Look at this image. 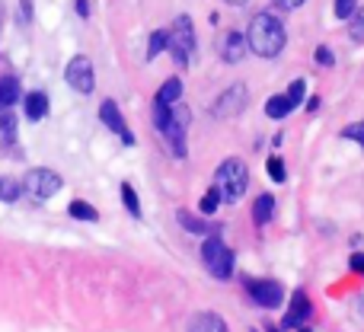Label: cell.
Segmentation results:
<instances>
[{"label":"cell","instance_id":"44dd1931","mask_svg":"<svg viewBox=\"0 0 364 332\" xmlns=\"http://www.w3.org/2000/svg\"><path fill=\"white\" fill-rule=\"evenodd\" d=\"M23 198V182L0 176V201H19Z\"/></svg>","mask_w":364,"mask_h":332},{"label":"cell","instance_id":"7a4b0ae2","mask_svg":"<svg viewBox=\"0 0 364 332\" xmlns=\"http://www.w3.org/2000/svg\"><path fill=\"white\" fill-rule=\"evenodd\" d=\"M214 186H218L220 198H224L227 205H237L246 195V186H250V169H246V164L240 157L224 160V164L218 166V173H214Z\"/></svg>","mask_w":364,"mask_h":332},{"label":"cell","instance_id":"83f0119b","mask_svg":"<svg viewBox=\"0 0 364 332\" xmlns=\"http://www.w3.org/2000/svg\"><path fill=\"white\" fill-rule=\"evenodd\" d=\"M265 169H269V176H272L275 182H284V179H288V173H284V160L278 157V154H275V157H269Z\"/></svg>","mask_w":364,"mask_h":332},{"label":"cell","instance_id":"30bf717a","mask_svg":"<svg viewBox=\"0 0 364 332\" xmlns=\"http://www.w3.org/2000/svg\"><path fill=\"white\" fill-rule=\"evenodd\" d=\"M100 122H102V125H106L112 134H119L125 144H134V134L128 132V122H125V115L119 112V102H115V100H106V102L100 106Z\"/></svg>","mask_w":364,"mask_h":332},{"label":"cell","instance_id":"603a6c76","mask_svg":"<svg viewBox=\"0 0 364 332\" xmlns=\"http://www.w3.org/2000/svg\"><path fill=\"white\" fill-rule=\"evenodd\" d=\"M220 201H224V198H220L218 186H211L205 195H201V201H198V211L208 218V214H214V211H218V208H220Z\"/></svg>","mask_w":364,"mask_h":332},{"label":"cell","instance_id":"3957f363","mask_svg":"<svg viewBox=\"0 0 364 332\" xmlns=\"http://www.w3.org/2000/svg\"><path fill=\"white\" fill-rule=\"evenodd\" d=\"M201 262H205V269L211 272L218 282H230V275H233V252H230V246L224 243V237H220L218 230L208 233L205 243H201Z\"/></svg>","mask_w":364,"mask_h":332},{"label":"cell","instance_id":"484cf974","mask_svg":"<svg viewBox=\"0 0 364 332\" xmlns=\"http://www.w3.org/2000/svg\"><path fill=\"white\" fill-rule=\"evenodd\" d=\"M164 48H166V32L164 29L151 32V42H147V61H154V58H157Z\"/></svg>","mask_w":364,"mask_h":332},{"label":"cell","instance_id":"8fae6325","mask_svg":"<svg viewBox=\"0 0 364 332\" xmlns=\"http://www.w3.org/2000/svg\"><path fill=\"white\" fill-rule=\"evenodd\" d=\"M246 36H240V32H227L224 38H220V61L224 64H237V61H243V55H246Z\"/></svg>","mask_w":364,"mask_h":332},{"label":"cell","instance_id":"d6a6232c","mask_svg":"<svg viewBox=\"0 0 364 332\" xmlns=\"http://www.w3.org/2000/svg\"><path fill=\"white\" fill-rule=\"evenodd\" d=\"M352 269L364 275V252H355V256H352Z\"/></svg>","mask_w":364,"mask_h":332},{"label":"cell","instance_id":"cb8c5ba5","mask_svg":"<svg viewBox=\"0 0 364 332\" xmlns=\"http://www.w3.org/2000/svg\"><path fill=\"white\" fill-rule=\"evenodd\" d=\"M122 201H125V208H128V214L132 218H141V201H138V192H134L128 182H122Z\"/></svg>","mask_w":364,"mask_h":332},{"label":"cell","instance_id":"d4e9b609","mask_svg":"<svg viewBox=\"0 0 364 332\" xmlns=\"http://www.w3.org/2000/svg\"><path fill=\"white\" fill-rule=\"evenodd\" d=\"M348 36H352V42L364 45V10L352 13V19H348Z\"/></svg>","mask_w":364,"mask_h":332},{"label":"cell","instance_id":"4dcf8cb0","mask_svg":"<svg viewBox=\"0 0 364 332\" xmlns=\"http://www.w3.org/2000/svg\"><path fill=\"white\" fill-rule=\"evenodd\" d=\"M314 61H316V64H323V68H333V64H336L333 48H326V45H320V48L314 51Z\"/></svg>","mask_w":364,"mask_h":332},{"label":"cell","instance_id":"d6986e66","mask_svg":"<svg viewBox=\"0 0 364 332\" xmlns=\"http://www.w3.org/2000/svg\"><path fill=\"white\" fill-rule=\"evenodd\" d=\"M294 112V106H291L288 102V96H272L269 102H265V115H269V119H275V122H282V119H288V115Z\"/></svg>","mask_w":364,"mask_h":332},{"label":"cell","instance_id":"f35d334b","mask_svg":"<svg viewBox=\"0 0 364 332\" xmlns=\"http://www.w3.org/2000/svg\"><path fill=\"white\" fill-rule=\"evenodd\" d=\"M252 332H256V329H252Z\"/></svg>","mask_w":364,"mask_h":332},{"label":"cell","instance_id":"f546056e","mask_svg":"<svg viewBox=\"0 0 364 332\" xmlns=\"http://www.w3.org/2000/svg\"><path fill=\"white\" fill-rule=\"evenodd\" d=\"M284 96H288V102H291V106H301V102H304V80H294V83H291V87H288V93H284Z\"/></svg>","mask_w":364,"mask_h":332},{"label":"cell","instance_id":"5b68a950","mask_svg":"<svg viewBox=\"0 0 364 332\" xmlns=\"http://www.w3.org/2000/svg\"><path fill=\"white\" fill-rule=\"evenodd\" d=\"M61 188V176L55 169H29L23 179V195H29L32 201H48L51 195H58Z\"/></svg>","mask_w":364,"mask_h":332},{"label":"cell","instance_id":"ffe728a7","mask_svg":"<svg viewBox=\"0 0 364 332\" xmlns=\"http://www.w3.org/2000/svg\"><path fill=\"white\" fill-rule=\"evenodd\" d=\"M16 141V115L13 112H0V144H13Z\"/></svg>","mask_w":364,"mask_h":332},{"label":"cell","instance_id":"7402d4cb","mask_svg":"<svg viewBox=\"0 0 364 332\" xmlns=\"http://www.w3.org/2000/svg\"><path fill=\"white\" fill-rule=\"evenodd\" d=\"M68 214H70L74 220H100V211H96L90 201H70Z\"/></svg>","mask_w":364,"mask_h":332},{"label":"cell","instance_id":"1f68e13d","mask_svg":"<svg viewBox=\"0 0 364 332\" xmlns=\"http://www.w3.org/2000/svg\"><path fill=\"white\" fill-rule=\"evenodd\" d=\"M278 10H297V6H304V0H275Z\"/></svg>","mask_w":364,"mask_h":332},{"label":"cell","instance_id":"d590c367","mask_svg":"<svg viewBox=\"0 0 364 332\" xmlns=\"http://www.w3.org/2000/svg\"><path fill=\"white\" fill-rule=\"evenodd\" d=\"M224 4H230V6H243V4H250V0H224Z\"/></svg>","mask_w":364,"mask_h":332},{"label":"cell","instance_id":"e575fe53","mask_svg":"<svg viewBox=\"0 0 364 332\" xmlns=\"http://www.w3.org/2000/svg\"><path fill=\"white\" fill-rule=\"evenodd\" d=\"M307 109H310V112H316V109H320V100H316V96H310V100H307Z\"/></svg>","mask_w":364,"mask_h":332},{"label":"cell","instance_id":"74e56055","mask_svg":"<svg viewBox=\"0 0 364 332\" xmlns=\"http://www.w3.org/2000/svg\"><path fill=\"white\" fill-rule=\"evenodd\" d=\"M301 332H310V329H307V326H301Z\"/></svg>","mask_w":364,"mask_h":332},{"label":"cell","instance_id":"8d00e7d4","mask_svg":"<svg viewBox=\"0 0 364 332\" xmlns=\"http://www.w3.org/2000/svg\"><path fill=\"white\" fill-rule=\"evenodd\" d=\"M265 332H282V329H265Z\"/></svg>","mask_w":364,"mask_h":332},{"label":"cell","instance_id":"ac0fdd59","mask_svg":"<svg viewBox=\"0 0 364 332\" xmlns=\"http://www.w3.org/2000/svg\"><path fill=\"white\" fill-rule=\"evenodd\" d=\"M176 220L182 224V230L186 233H195V237H208V233H214V227L208 224L205 218H198V214H188V211H179Z\"/></svg>","mask_w":364,"mask_h":332},{"label":"cell","instance_id":"f1b7e54d","mask_svg":"<svg viewBox=\"0 0 364 332\" xmlns=\"http://www.w3.org/2000/svg\"><path fill=\"white\" fill-rule=\"evenodd\" d=\"M355 10H358V0H336V6H333L336 19H352Z\"/></svg>","mask_w":364,"mask_h":332},{"label":"cell","instance_id":"7c38bea8","mask_svg":"<svg viewBox=\"0 0 364 332\" xmlns=\"http://www.w3.org/2000/svg\"><path fill=\"white\" fill-rule=\"evenodd\" d=\"M307 316H310V297L304 294V291H294V297H291V310L284 314L282 329H297Z\"/></svg>","mask_w":364,"mask_h":332},{"label":"cell","instance_id":"52a82bcc","mask_svg":"<svg viewBox=\"0 0 364 332\" xmlns=\"http://www.w3.org/2000/svg\"><path fill=\"white\" fill-rule=\"evenodd\" d=\"M64 80L77 90V93H93L96 87V74H93V61L87 55H74L64 68Z\"/></svg>","mask_w":364,"mask_h":332},{"label":"cell","instance_id":"2e32d148","mask_svg":"<svg viewBox=\"0 0 364 332\" xmlns=\"http://www.w3.org/2000/svg\"><path fill=\"white\" fill-rule=\"evenodd\" d=\"M23 112L29 122H42L45 115H48V96L45 93H29L23 100Z\"/></svg>","mask_w":364,"mask_h":332},{"label":"cell","instance_id":"8992f818","mask_svg":"<svg viewBox=\"0 0 364 332\" xmlns=\"http://www.w3.org/2000/svg\"><path fill=\"white\" fill-rule=\"evenodd\" d=\"M160 134L166 138V144H170V151H173V157L182 160L186 157V134H188V112L179 106H173V112H170V119H166V125L160 128Z\"/></svg>","mask_w":364,"mask_h":332},{"label":"cell","instance_id":"9a60e30c","mask_svg":"<svg viewBox=\"0 0 364 332\" xmlns=\"http://www.w3.org/2000/svg\"><path fill=\"white\" fill-rule=\"evenodd\" d=\"M23 100V87H19V80L13 74L0 77V109H10L16 106V102Z\"/></svg>","mask_w":364,"mask_h":332},{"label":"cell","instance_id":"4316f807","mask_svg":"<svg viewBox=\"0 0 364 332\" xmlns=\"http://www.w3.org/2000/svg\"><path fill=\"white\" fill-rule=\"evenodd\" d=\"M342 138H346V141H355V144H358L361 151H364V119H361V122H352V125L342 128Z\"/></svg>","mask_w":364,"mask_h":332},{"label":"cell","instance_id":"9c48e42d","mask_svg":"<svg viewBox=\"0 0 364 332\" xmlns=\"http://www.w3.org/2000/svg\"><path fill=\"white\" fill-rule=\"evenodd\" d=\"M246 291H250L252 304L262 310H275L284 301V288L278 282H259V278H246Z\"/></svg>","mask_w":364,"mask_h":332},{"label":"cell","instance_id":"ba28073f","mask_svg":"<svg viewBox=\"0 0 364 332\" xmlns=\"http://www.w3.org/2000/svg\"><path fill=\"white\" fill-rule=\"evenodd\" d=\"M246 100H250V90H246L243 83H233V87H227L224 93L214 100L211 115L214 119H233V115H240L246 109Z\"/></svg>","mask_w":364,"mask_h":332},{"label":"cell","instance_id":"836d02e7","mask_svg":"<svg viewBox=\"0 0 364 332\" xmlns=\"http://www.w3.org/2000/svg\"><path fill=\"white\" fill-rule=\"evenodd\" d=\"M77 13H80V16H87V13H90V4H87V0H77Z\"/></svg>","mask_w":364,"mask_h":332},{"label":"cell","instance_id":"e0dca14e","mask_svg":"<svg viewBox=\"0 0 364 332\" xmlns=\"http://www.w3.org/2000/svg\"><path fill=\"white\" fill-rule=\"evenodd\" d=\"M272 214H275V195L262 192L256 198V205H252V224L256 227H265L272 220Z\"/></svg>","mask_w":364,"mask_h":332},{"label":"cell","instance_id":"6da1fadb","mask_svg":"<svg viewBox=\"0 0 364 332\" xmlns=\"http://www.w3.org/2000/svg\"><path fill=\"white\" fill-rule=\"evenodd\" d=\"M284 42H288V32H284V23L275 16V13L262 10L250 19V29H246V45H250L252 55L259 58H278L284 51Z\"/></svg>","mask_w":364,"mask_h":332},{"label":"cell","instance_id":"5bb4252c","mask_svg":"<svg viewBox=\"0 0 364 332\" xmlns=\"http://www.w3.org/2000/svg\"><path fill=\"white\" fill-rule=\"evenodd\" d=\"M179 100H182V80H179V77H170V80H166L164 87L157 90V96H154V106L173 109Z\"/></svg>","mask_w":364,"mask_h":332},{"label":"cell","instance_id":"277c9868","mask_svg":"<svg viewBox=\"0 0 364 332\" xmlns=\"http://www.w3.org/2000/svg\"><path fill=\"white\" fill-rule=\"evenodd\" d=\"M166 48H170L173 61H176L179 68H186V64L192 61V55H195V29H192V19L188 16H179L176 23L170 26V32H166Z\"/></svg>","mask_w":364,"mask_h":332},{"label":"cell","instance_id":"4fadbf2b","mask_svg":"<svg viewBox=\"0 0 364 332\" xmlns=\"http://www.w3.org/2000/svg\"><path fill=\"white\" fill-rule=\"evenodd\" d=\"M186 332H227V323L220 320L218 314H195L192 320H188V326H186Z\"/></svg>","mask_w":364,"mask_h":332}]
</instances>
